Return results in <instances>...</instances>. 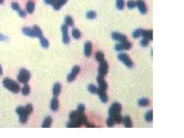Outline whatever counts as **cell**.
Here are the masks:
<instances>
[{"label":"cell","mask_w":184,"mask_h":138,"mask_svg":"<svg viewBox=\"0 0 184 138\" xmlns=\"http://www.w3.org/2000/svg\"><path fill=\"white\" fill-rule=\"evenodd\" d=\"M33 30L35 33V36L36 38H42L43 36L42 35V30L40 28L39 26L37 25H34L32 28Z\"/></svg>","instance_id":"obj_24"},{"label":"cell","mask_w":184,"mask_h":138,"mask_svg":"<svg viewBox=\"0 0 184 138\" xmlns=\"http://www.w3.org/2000/svg\"><path fill=\"white\" fill-rule=\"evenodd\" d=\"M67 127L68 128H76L77 127L76 125L73 123L72 122L70 121L67 124Z\"/></svg>","instance_id":"obj_44"},{"label":"cell","mask_w":184,"mask_h":138,"mask_svg":"<svg viewBox=\"0 0 184 138\" xmlns=\"http://www.w3.org/2000/svg\"><path fill=\"white\" fill-rule=\"evenodd\" d=\"M8 40V38L7 36L0 34V41H7Z\"/></svg>","instance_id":"obj_45"},{"label":"cell","mask_w":184,"mask_h":138,"mask_svg":"<svg viewBox=\"0 0 184 138\" xmlns=\"http://www.w3.org/2000/svg\"><path fill=\"white\" fill-rule=\"evenodd\" d=\"M30 72L27 69H22L19 71L18 75V80L22 83L26 84L30 79Z\"/></svg>","instance_id":"obj_4"},{"label":"cell","mask_w":184,"mask_h":138,"mask_svg":"<svg viewBox=\"0 0 184 138\" xmlns=\"http://www.w3.org/2000/svg\"><path fill=\"white\" fill-rule=\"evenodd\" d=\"M57 0H44L45 4L47 5H51L52 6L54 4H55Z\"/></svg>","instance_id":"obj_42"},{"label":"cell","mask_w":184,"mask_h":138,"mask_svg":"<svg viewBox=\"0 0 184 138\" xmlns=\"http://www.w3.org/2000/svg\"><path fill=\"white\" fill-rule=\"evenodd\" d=\"M2 74H3L2 68V66H1V64H0V76H1V75H2Z\"/></svg>","instance_id":"obj_47"},{"label":"cell","mask_w":184,"mask_h":138,"mask_svg":"<svg viewBox=\"0 0 184 138\" xmlns=\"http://www.w3.org/2000/svg\"><path fill=\"white\" fill-rule=\"evenodd\" d=\"M142 29H138L135 30L133 33V38H140L141 36H142Z\"/></svg>","instance_id":"obj_34"},{"label":"cell","mask_w":184,"mask_h":138,"mask_svg":"<svg viewBox=\"0 0 184 138\" xmlns=\"http://www.w3.org/2000/svg\"><path fill=\"white\" fill-rule=\"evenodd\" d=\"M112 37L114 40L119 42H123L127 41V38L126 35L117 32H114L112 33Z\"/></svg>","instance_id":"obj_11"},{"label":"cell","mask_w":184,"mask_h":138,"mask_svg":"<svg viewBox=\"0 0 184 138\" xmlns=\"http://www.w3.org/2000/svg\"><path fill=\"white\" fill-rule=\"evenodd\" d=\"M109 70V65L107 62L104 60L100 63V65L99 67V75H101L104 77V76L107 74Z\"/></svg>","instance_id":"obj_8"},{"label":"cell","mask_w":184,"mask_h":138,"mask_svg":"<svg viewBox=\"0 0 184 138\" xmlns=\"http://www.w3.org/2000/svg\"><path fill=\"white\" fill-rule=\"evenodd\" d=\"M72 35L73 37L76 40H78L82 37V33L80 31L76 28H74L72 31Z\"/></svg>","instance_id":"obj_26"},{"label":"cell","mask_w":184,"mask_h":138,"mask_svg":"<svg viewBox=\"0 0 184 138\" xmlns=\"http://www.w3.org/2000/svg\"><path fill=\"white\" fill-rule=\"evenodd\" d=\"M92 51V44L90 41H87L84 44V55L87 57L91 56Z\"/></svg>","instance_id":"obj_14"},{"label":"cell","mask_w":184,"mask_h":138,"mask_svg":"<svg viewBox=\"0 0 184 138\" xmlns=\"http://www.w3.org/2000/svg\"><path fill=\"white\" fill-rule=\"evenodd\" d=\"M106 123H107V125L109 127H113L115 125L114 123L113 122V120L109 117L107 119Z\"/></svg>","instance_id":"obj_43"},{"label":"cell","mask_w":184,"mask_h":138,"mask_svg":"<svg viewBox=\"0 0 184 138\" xmlns=\"http://www.w3.org/2000/svg\"><path fill=\"white\" fill-rule=\"evenodd\" d=\"M86 127H91V128L96 127L94 124H92V123H87L86 124Z\"/></svg>","instance_id":"obj_46"},{"label":"cell","mask_w":184,"mask_h":138,"mask_svg":"<svg viewBox=\"0 0 184 138\" xmlns=\"http://www.w3.org/2000/svg\"><path fill=\"white\" fill-rule=\"evenodd\" d=\"M97 94H98L99 95L100 100L102 102L106 103L107 102L108 100V96H107V94H106L105 90H103L99 88L98 93Z\"/></svg>","instance_id":"obj_15"},{"label":"cell","mask_w":184,"mask_h":138,"mask_svg":"<svg viewBox=\"0 0 184 138\" xmlns=\"http://www.w3.org/2000/svg\"><path fill=\"white\" fill-rule=\"evenodd\" d=\"M140 44L141 46L143 47H147L149 44V40L146 38H143L140 42Z\"/></svg>","instance_id":"obj_38"},{"label":"cell","mask_w":184,"mask_h":138,"mask_svg":"<svg viewBox=\"0 0 184 138\" xmlns=\"http://www.w3.org/2000/svg\"><path fill=\"white\" fill-rule=\"evenodd\" d=\"M88 89L89 90V92H90L92 93L93 94H97L98 93V89L99 88H97L96 87L95 85H94V84H89V86L88 87Z\"/></svg>","instance_id":"obj_31"},{"label":"cell","mask_w":184,"mask_h":138,"mask_svg":"<svg viewBox=\"0 0 184 138\" xmlns=\"http://www.w3.org/2000/svg\"><path fill=\"white\" fill-rule=\"evenodd\" d=\"M61 83H59V82H56L54 84L53 87V91H52V93L54 97H56L59 96V95L61 93Z\"/></svg>","instance_id":"obj_18"},{"label":"cell","mask_w":184,"mask_h":138,"mask_svg":"<svg viewBox=\"0 0 184 138\" xmlns=\"http://www.w3.org/2000/svg\"><path fill=\"white\" fill-rule=\"evenodd\" d=\"M138 104L141 106H148L150 104V101L147 98L141 99L138 101Z\"/></svg>","instance_id":"obj_28"},{"label":"cell","mask_w":184,"mask_h":138,"mask_svg":"<svg viewBox=\"0 0 184 138\" xmlns=\"http://www.w3.org/2000/svg\"><path fill=\"white\" fill-rule=\"evenodd\" d=\"M30 88L28 84H25L22 89V93L24 96H27L30 94Z\"/></svg>","instance_id":"obj_27"},{"label":"cell","mask_w":184,"mask_h":138,"mask_svg":"<svg viewBox=\"0 0 184 138\" xmlns=\"http://www.w3.org/2000/svg\"><path fill=\"white\" fill-rule=\"evenodd\" d=\"M68 0H57L56 2L52 5L53 9L55 10L61 9L63 5H65Z\"/></svg>","instance_id":"obj_19"},{"label":"cell","mask_w":184,"mask_h":138,"mask_svg":"<svg viewBox=\"0 0 184 138\" xmlns=\"http://www.w3.org/2000/svg\"><path fill=\"white\" fill-rule=\"evenodd\" d=\"M122 106L118 102L113 103L109 110V117L114 122L115 124L121 123L122 122L123 118L120 114Z\"/></svg>","instance_id":"obj_1"},{"label":"cell","mask_w":184,"mask_h":138,"mask_svg":"<svg viewBox=\"0 0 184 138\" xmlns=\"http://www.w3.org/2000/svg\"><path fill=\"white\" fill-rule=\"evenodd\" d=\"M97 17V14L94 11H89L88 12V13H86V18L89 19H95Z\"/></svg>","instance_id":"obj_33"},{"label":"cell","mask_w":184,"mask_h":138,"mask_svg":"<svg viewBox=\"0 0 184 138\" xmlns=\"http://www.w3.org/2000/svg\"><path fill=\"white\" fill-rule=\"evenodd\" d=\"M22 32L24 34L30 38H36L35 33L33 30L32 28H29L27 27H24L22 28Z\"/></svg>","instance_id":"obj_16"},{"label":"cell","mask_w":184,"mask_h":138,"mask_svg":"<svg viewBox=\"0 0 184 138\" xmlns=\"http://www.w3.org/2000/svg\"><path fill=\"white\" fill-rule=\"evenodd\" d=\"M118 58L128 68H132L133 66V61L126 53H120L118 55Z\"/></svg>","instance_id":"obj_6"},{"label":"cell","mask_w":184,"mask_h":138,"mask_svg":"<svg viewBox=\"0 0 184 138\" xmlns=\"http://www.w3.org/2000/svg\"><path fill=\"white\" fill-rule=\"evenodd\" d=\"M153 33L152 30H142V36L148 40H152Z\"/></svg>","instance_id":"obj_21"},{"label":"cell","mask_w":184,"mask_h":138,"mask_svg":"<svg viewBox=\"0 0 184 138\" xmlns=\"http://www.w3.org/2000/svg\"><path fill=\"white\" fill-rule=\"evenodd\" d=\"M16 113L19 116V121L22 124H25L28 121V116L29 115L26 111L25 107L19 106L16 108Z\"/></svg>","instance_id":"obj_5"},{"label":"cell","mask_w":184,"mask_h":138,"mask_svg":"<svg viewBox=\"0 0 184 138\" xmlns=\"http://www.w3.org/2000/svg\"><path fill=\"white\" fill-rule=\"evenodd\" d=\"M124 6V0H117L116 7L117 9L119 10L123 9Z\"/></svg>","instance_id":"obj_35"},{"label":"cell","mask_w":184,"mask_h":138,"mask_svg":"<svg viewBox=\"0 0 184 138\" xmlns=\"http://www.w3.org/2000/svg\"><path fill=\"white\" fill-rule=\"evenodd\" d=\"M65 25L68 26H73L74 25V20L70 16H67L65 18Z\"/></svg>","instance_id":"obj_30"},{"label":"cell","mask_w":184,"mask_h":138,"mask_svg":"<svg viewBox=\"0 0 184 138\" xmlns=\"http://www.w3.org/2000/svg\"><path fill=\"white\" fill-rule=\"evenodd\" d=\"M3 85L6 89L13 93H18L20 91V84L13 80L5 78L3 80Z\"/></svg>","instance_id":"obj_3"},{"label":"cell","mask_w":184,"mask_h":138,"mask_svg":"<svg viewBox=\"0 0 184 138\" xmlns=\"http://www.w3.org/2000/svg\"><path fill=\"white\" fill-rule=\"evenodd\" d=\"M132 47L131 43L127 41L120 42V43L117 44L115 46V49L117 51H121L123 50H128L131 49Z\"/></svg>","instance_id":"obj_7"},{"label":"cell","mask_w":184,"mask_h":138,"mask_svg":"<svg viewBox=\"0 0 184 138\" xmlns=\"http://www.w3.org/2000/svg\"><path fill=\"white\" fill-rule=\"evenodd\" d=\"M40 44H41L42 47L44 48H48L49 46V40L47 38L42 36V38H40Z\"/></svg>","instance_id":"obj_25"},{"label":"cell","mask_w":184,"mask_h":138,"mask_svg":"<svg viewBox=\"0 0 184 138\" xmlns=\"http://www.w3.org/2000/svg\"><path fill=\"white\" fill-rule=\"evenodd\" d=\"M127 6L129 9H133V8H134L135 7L137 6L136 2L134 1H133V0L129 1L127 2Z\"/></svg>","instance_id":"obj_37"},{"label":"cell","mask_w":184,"mask_h":138,"mask_svg":"<svg viewBox=\"0 0 184 138\" xmlns=\"http://www.w3.org/2000/svg\"><path fill=\"white\" fill-rule=\"evenodd\" d=\"M95 57L96 60L99 63L105 60L104 59V55L103 54L102 52L100 51H98L96 53Z\"/></svg>","instance_id":"obj_29"},{"label":"cell","mask_w":184,"mask_h":138,"mask_svg":"<svg viewBox=\"0 0 184 138\" xmlns=\"http://www.w3.org/2000/svg\"><path fill=\"white\" fill-rule=\"evenodd\" d=\"M11 7L12 9L13 10H14L15 11H18L19 10L21 9L20 8V6L19 5V3H18L14 2L12 3L11 4Z\"/></svg>","instance_id":"obj_36"},{"label":"cell","mask_w":184,"mask_h":138,"mask_svg":"<svg viewBox=\"0 0 184 138\" xmlns=\"http://www.w3.org/2000/svg\"><path fill=\"white\" fill-rule=\"evenodd\" d=\"M4 2V0H0V4H2Z\"/></svg>","instance_id":"obj_48"},{"label":"cell","mask_w":184,"mask_h":138,"mask_svg":"<svg viewBox=\"0 0 184 138\" xmlns=\"http://www.w3.org/2000/svg\"><path fill=\"white\" fill-rule=\"evenodd\" d=\"M71 121L74 123L77 127L86 125L87 122V118L84 114L78 112L77 110H74L71 112L69 115Z\"/></svg>","instance_id":"obj_2"},{"label":"cell","mask_w":184,"mask_h":138,"mask_svg":"<svg viewBox=\"0 0 184 138\" xmlns=\"http://www.w3.org/2000/svg\"><path fill=\"white\" fill-rule=\"evenodd\" d=\"M52 123V119L51 117L48 116L46 117L44 121L42 122V127L43 128H48L51 126Z\"/></svg>","instance_id":"obj_23"},{"label":"cell","mask_w":184,"mask_h":138,"mask_svg":"<svg viewBox=\"0 0 184 138\" xmlns=\"http://www.w3.org/2000/svg\"><path fill=\"white\" fill-rule=\"evenodd\" d=\"M122 121L126 127L130 128L133 127V122L131 119V117H129L128 116H126L124 117L122 120Z\"/></svg>","instance_id":"obj_22"},{"label":"cell","mask_w":184,"mask_h":138,"mask_svg":"<svg viewBox=\"0 0 184 138\" xmlns=\"http://www.w3.org/2000/svg\"><path fill=\"white\" fill-rule=\"evenodd\" d=\"M61 31L63 34V43L65 44H69L70 38L68 32V26L65 25V24L63 25L61 27Z\"/></svg>","instance_id":"obj_10"},{"label":"cell","mask_w":184,"mask_h":138,"mask_svg":"<svg viewBox=\"0 0 184 138\" xmlns=\"http://www.w3.org/2000/svg\"><path fill=\"white\" fill-rule=\"evenodd\" d=\"M136 4L138 9L142 14L146 13L147 11V7L146 4L143 0H137V1H136Z\"/></svg>","instance_id":"obj_12"},{"label":"cell","mask_w":184,"mask_h":138,"mask_svg":"<svg viewBox=\"0 0 184 138\" xmlns=\"http://www.w3.org/2000/svg\"><path fill=\"white\" fill-rule=\"evenodd\" d=\"M85 110H86V108L83 104H79V105H78L77 110L78 112L82 114H84Z\"/></svg>","instance_id":"obj_39"},{"label":"cell","mask_w":184,"mask_h":138,"mask_svg":"<svg viewBox=\"0 0 184 138\" xmlns=\"http://www.w3.org/2000/svg\"><path fill=\"white\" fill-rule=\"evenodd\" d=\"M18 13L19 16L21 17V18H25V17H26V14H27V12H26L25 10L21 9L19 10V11H18Z\"/></svg>","instance_id":"obj_41"},{"label":"cell","mask_w":184,"mask_h":138,"mask_svg":"<svg viewBox=\"0 0 184 138\" xmlns=\"http://www.w3.org/2000/svg\"><path fill=\"white\" fill-rule=\"evenodd\" d=\"M35 3L33 1H29L26 3V11L29 14L32 13L35 9Z\"/></svg>","instance_id":"obj_17"},{"label":"cell","mask_w":184,"mask_h":138,"mask_svg":"<svg viewBox=\"0 0 184 138\" xmlns=\"http://www.w3.org/2000/svg\"><path fill=\"white\" fill-rule=\"evenodd\" d=\"M25 108L28 114L30 115L33 112V105L31 104H28Z\"/></svg>","instance_id":"obj_40"},{"label":"cell","mask_w":184,"mask_h":138,"mask_svg":"<svg viewBox=\"0 0 184 138\" xmlns=\"http://www.w3.org/2000/svg\"><path fill=\"white\" fill-rule=\"evenodd\" d=\"M59 105V101L58 99L55 97L52 99L51 103H50V108L53 111H56L58 110Z\"/></svg>","instance_id":"obj_20"},{"label":"cell","mask_w":184,"mask_h":138,"mask_svg":"<svg viewBox=\"0 0 184 138\" xmlns=\"http://www.w3.org/2000/svg\"><path fill=\"white\" fill-rule=\"evenodd\" d=\"M97 82H98V83L100 87L99 88L106 91L108 88V84L104 79V76L99 75L97 77Z\"/></svg>","instance_id":"obj_13"},{"label":"cell","mask_w":184,"mask_h":138,"mask_svg":"<svg viewBox=\"0 0 184 138\" xmlns=\"http://www.w3.org/2000/svg\"><path fill=\"white\" fill-rule=\"evenodd\" d=\"M145 119L147 121H152L153 119V112L152 110H150L146 112L145 116Z\"/></svg>","instance_id":"obj_32"},{"label":"cell","mask_w":184,"mask_h":138,"mask_svg":"<svg viewBox=\"0 0 184 138\" xmlns=\"http://www.w3.org/2000/svg\"><path fill=\"white\" fill-rule=\"evenodd\" d=\"M80 71V68L79 66H75L73 68L71 72L68 75L67 80L69 82H71L74 81L77 75L79 74Z\"/></svg>","instance_id":"obj_9"}]
</instances>
